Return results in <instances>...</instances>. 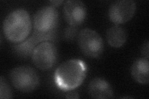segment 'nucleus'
<instances>
[{"mask_svg": "<svg viewBox=\"0 0 149 99\" xmlns=\"http://www.w3.org/2000/svg\"><path fill=\"white\" fill-rule=\"evenodd\" d=\"M86 74V64L83 60L70 59L61 63L56 68L54 79L59 89L68 92L80 86Z\"/></svg>", "mask_w": 149, "mask_h": 99, "instance_id": "obj_1", "label": "nucleus"}, {"mask_svg": "<svg viewBox=\"0 0 149 99\" xmlns=\"http://www.w3.org/2000/svg\"><path fill=\"white\" fill-rule=\"evenodd\" d=\"M32 30L29 14L24 9L18 8L11 12L4 19L3 31L7 40L20 44L29 37Z\"/></svg>", "mask_w": 149, "mask_h": 99, "instance_id": "obj_2", "label": "nucleus"}, {"mask_svg": "<svg viewBox=\"0 0 149 99\" xmlns=\"http://www.w3.org/2000/svg\"><path fill=\"white\" fill-rule=\"evenodd\" d=\"M11 82L17 90L30 92L39 86L40 78L36 71L29 66H18L13 68L9 74Z\"/></svg>", "mask_w": 149, "mask_h": 99, "instance_id": "obj_3", "label": "nucleus"}, {"mask_svg": "<svg viewBox=\"0 0 149 99\" xmlns=\"http://www.w3.org/2000/svg\"><path fill=\"white\" fill-rule=\"evenodd\" d=\"M78 44L83 53L88 57L98 58L103 52V40L98 33L93 29H82L78 36Z\"/></svg>", "mask_w": 149, "mask_h": 99, "instance_id": "obj_4", "label": "nucleus"}, {"mask_svg": "<svg viewBox=\"0 0 149 99\" xmlns=\"http://www.w3.org/2000/svg\"><path fill=\"white\" fill-rule=\"evenodd\" d=\"M31 56L32 62L37 68L42 71L49 70L57 62V46L52 42H42L36 47Z\"/></svg>", "mask_w": 149, "mask_h": 99, "instance_id": "obj_5", "label": "nucleus"}, {"mask_svg": "<svg viewBox=\"0 0 149 99\" xmlns=\"http://www.w3.org/2000/svg\"><path fill=\"white\" fill-rule=\"evenodd\" d=\"M58 23V12L55 7L46 6L40 8L34 16V30L47 33L54 30Z\"/></svg>", "mask_w": 149, "mask_h": 99, "instance_id": "obj_6", "label": "nucleus"}, {"mask_svg": "<svg viewBox=\"0 0 149 99\" xmlns=\"http://www.w3.org/2000/svg\"><path fill=\"white\" fill-rule=\"evenodd\" d=\"M56 38V29L49 32L44 33L34 30L29 39L14 46L13 50L21 58H26L32 55L36 47L44 42H53Z\"/></svg>", "mask_w": 149, "mask_h": 99, "instance_id": "obj_7", "label": "nucleus"}, {"mask_svg": "<svg viewBox=\"0 0 149 99\" xmlns=\"http://www.w3.org/2000/svg\"><path fill=\"white\" fill-rule=\"evenodd\" d=\"M136 11V3L132 0L117 1L111 5L108 16L111 22L119 25L131 19Z\"/></svg>", "mask_w": 149, "mask_h": 99, "instance_id": "obj_8", "label": "nucleus"}, {"mask_svg": "<svg viewBox=\"0 0 149 99\" xmlns=\"http://www.w3.org/2000/svg\"><path fill=\"white\" fill-rule=\"evenodd\" d=\"M64 17L68 24L72 27L80 26L85 21L87 10L85 4L79 0H68L63 7Z\"/></svg>", "mask_w": 149, "mask_h": 99, "instance_id": "obj_9", "label": "nucleus"}, {"mask_svg": "<svg viewBox=\"0 0 149 99\" xmlns=\"http://www.w3.org/2000/svg\"><path fill=\"white\" fill-rule=\"evenodd\" d=\"M88 89L89 95L93 98H111L114 96V92L111 84L103 78L93 79L88 85Z\"/></svg>", "mask_w": 149, "mask_h": 99, "instance_id": "obj_10", "label": "nucleus"}, {"mask_svg": "<svg viewBox=\"0 0 149 99\" xmlns=\"http://www.w3.org/2000/svg\"><path fill=\"white\" fill-rule=\"evenodd\" d=\"M131 74L138 83L147 84L149 82L148 59L141 58L135 61L131 67Z\"/></svg>", "mask_w": 149, "mask_h": 99, "instance_id": "obj_11", "label": "nucleus"}, {"mask_svg": "<svg viewBox=\"0 0 149 99\" xmlns=\"http://www.w3.org/2000/svg\"><path fill=\"white\" fill-rule=\"evenodd\" d=\"M106 39L109 45L112 47L116 48H120L127 41V32L124 27L119 25H115L107 30Z\"/></svg>", "mask_w": 149, "mask_h": 99, "instance_id": "obj_12", "label": "nucleus"}, {"mask_svg": "<svg viewBox=\"0 0 149 99\" xmlns=\"http://www.w3.org/2000/svg\"><path fill=\"white\" fill-rule=\"evenodd\" d=\"M13 98L12 90L6 80L3 76L0 78V98L9 99Z\"/></svg>", "mask_w": 149, "mask_h": 99, "instance_id": "obj_13", "label": "nucleus"}, {"mask_svg": "<svg viewBox=\"0 0 149 99\" xmlns=\"http://www.w3.org/2000/svg\"><path fill=\"white\" fill-rule=\"evenodd\" d=\"M142 54L144 56V58L148 59L149 58V51H148V42L147 40L146 42H144L142 46Z\"/></svg>", "mask_w": 149, "mask_h": 99, "instance_id": "obj_14", "label": "nucleus"}, {"mask_svg": "<svg viewBox=\"0 0 149 99\" xmlns=\"http://www.w3.org/2000/svg\"><path fill=\"white\" fill-rule=\"evenodd\" d=\"M67 98H78L79 96L77 92L73 91H68V93L67 94L66 97H65Z\"/></svg>", "mask_w": 149, "mask_h": 99, "instance_id": "obj_15", "label": "nucleus"}, {"mask_svg": "<svg viewBox=\"0 0 149 99\" xmlns=\"http://www.w3.org/2000/svg\"><path fill=\"white\" fill-rule=\"evenodd\" d=\"M63 1H62V0H57V1H50V3L52 4V6L54 7H57L59 6L60 5L63 3Z\"/></svg>", "mask_w": 149, "mask_h": 99, "instance_id": "obj_16", "label": "nucleus"}]
</instances>
